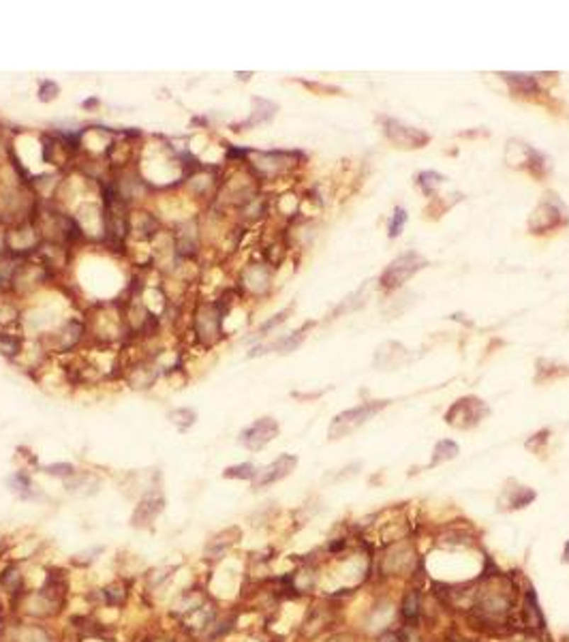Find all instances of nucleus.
I'll return each mask as SVG.
<instances>
[{
	"instance_id": "1",
	"label": "nucleus",
	"mask_w": 569,
	"mask_h": 642,
	"mask_svg": "<svg viewBox=\"0 0 569 642\" xmlns=\"http://www.w3.org/2000/svg\"><path fill=\"white\" fill-rule=\"evenodd\" d=\"M390 405V401H368L362 403L354 409H347L343 414H338L329 428H327V437L329 439H343L347 435H351L354 431H358L360 426H364L368 420H373L379 411H383Z\"/></svg>"
},
{
	"instance_id": "2",
	"label": "nucleus",
	"mask_w": 569,
	"mask_h": 642,
	"mask_svg": "<svg viewBox=\"0 0 569 642\" xmlns=\"http://www.w3.org/2000/svg\"><path fill=\"white\" fill-rule=\"evenodd\" d=\"M569 223V214L560 197L552 191L543 195V199L537 204V208L529 216V231L531 233H548L556 227H563Z\"/></svg>"
},
{
	"instance_id": "3",
	"label": "nucleus",
	"mask_w": 569,
	"mask_h": 642,
	"mask_svg": "<svg viewBox=\"0 0 569 642\" xmlns=\"http://www.w3.org/2000/svg\"><path fill=\"white\" fill-rule=\"evenodd\" d=\"M428 266V262L424 260L422 255L409 250V253H402L398 255L396 260L381 272L379 277V285L383 289H396L400 287L405 281H409L413 275H417L419 270H424Z\"/></svg>"
},
{
	"instance_id": "4",
	"label": "nucleus",
	"mask_w": 569,
	"mask_h": 642,
	"mask_svg": "<svg viewBox=\"0 0 569 642\" xmlns=\"http://www.w3.org/2000/svg\"><path fill=\"white\" fill-rule=\"evenodd\" d=\"M488 416V405L478 397H463L445 411V422L453 428H473Z\"/></svg>"
},
{
	"instance_id": "5",
	"label": "nucleus",
	"mask_w": 569,
	"mask_h": 642,
	"mask_svg": "<svg viewBox=\"0 0 569 642\" xmlns=\"http://www.w3.org/2000/svg\"><path fill=\"white\" fill-rule=\"evenodd\" d=\"M505 163L509 167L526 170L537 178H543L548 174V161L541 153H537L533 146L520 142V140H509L505 146Z\"/></svg>"
},
{
	"instance_id": "6",
	"label": "nucleus",
	"mask_w": 569,
	"mask_h": 642,
	"mask_svg": "<svg viewBox=\"0 0 569 642\" xmlns=\"http://www.w3.org/2000/svg\"><path fill=\"white\" fill-rule=\"evenodd\" d=\"M381 124H383V135L400 150H417L430 142V135L426 131L409 126L396 118H381Z\"/></svg>"
},
{
	"instance_id": "7",
	"label": "nucleus",
	"mask_w": 569,
	"mask_h": 642,
	"mask_svg": "<svg viewBox=\"0 0 569 642\" xmlns=\"http://www.w3.org/2000/svg\"><path fill=\"white\" fill-rule=\"evenodd\" d=\"M165 509V494L161 486H148L146 492L142 494V499L137 501L133 514H131V525L135 529H146L150 527L159 516L161 511Z\"/></svg>"
},
{
	"instance_id": "8",
	"label": "nucleus",
	"mask_w": 569,
	"mask_h": 642,
	"mask_svg": "<svg viewBox=\"0 0 569 642\" xmlns=\"http://www.w3.org/2000/svg\"><path fill=\"white\" fill-rule=\"evenodd\" d=\"M278 433H281V426H278V422H276L274 418H259V420H255L251 426H247V428L240 433L238 441H240L247 450L259 452V450H264L272 439H276Z\"/></svg>"
},
{
	"instance_id": "9",
	"label": "nucleus",
	"mask_w": 569,
	"mask_h": 642,
	"mask_svg": "<svg viewBox=\"0 0 569 642\" xmlns=\"http://www.w3.org/2000/svg\"><path fill=\"white\" fill-rule=\"evenodd\" d=\"M218 619V610L214 606L212 599H208L205 604H201L199 608H195L191 614H186L184 619H180L182 631L188 638H205L212 629V625Z\"/></svg>"
},
{
	"instance_id": "10",
	"label": "nucleus",
	"mask_w": 569,
	"mask_h": 642,
	"mask_svg": "<svg viewBox=\"0 0 569 642\" xmlns=\"http://www.w3.org/2000/svg\"><path fill=\"white\" fill-rule=\"evenodd\" d=\"M295 467H298V456L281 454L276 460H272L270 465H266L257 471V475L253 480V488H266L270 484H276V482L285 480Z\"/></svg>"
},
{
	"instance_id": "11",
	"label": "nucleus",
	"mask_w": 569,
	"mask_h": 642,
	"mask_svg": "<svg viewBox=\"0 0 569 642\" xmlns=\"http://www.w3.org/2000/svg\"><path fill=\"white\" fill-rule=\"evenodd\" d=\"M315 323L312 321H308V323H304L300 330H295V332H291L289 336H285V338H281V341H276V343H272V345H259V347H255L249 355L251 358H255V355H264V353H268V351H278V353H291V351H295L302 343H304V338H306V332L312 328Z\"/></svg>"
},
{
	"instance_id": "12",
	"label": "nucleus",
	"mask_w": 569,
	"mask_h": 642,
	"mask_svg": "<svg viewBox=\"0 0 569 642\" xmlns=\"http://www.w3.org/2000/svg\"><path fill=\"white\" fill-rule=\"evenodd\" d=\"M407 355H409V351L400 343L388 341V343H383L377 349V353H375V366L383 368V370H394V368H398V366L405 364Z\"/></svg>"
},
{
	"instance_id": "13",
	"label": "nucleus",
	"mask_w": 569,
	"mask_h": 642,
	"mask_svg": "<svg viewBox=\"0 0 569 642\" xmlns=\"http://www.w3.org/2000/svg\"><path fill=\"white\" fill-rule=\"evenodd\" d=\"M238 540H240V529L230 527V529H225V531H220V533H216L214 538L208 540V544L203 548V555L208 559H220Z\"/></svg>"
},
{
	"instance_id": "14",
	"label": "nucleus",
	"mask_w": 569,
	"mask_h": 642,
	"mask_svg": "<svg viewBox=\"0 0 569 642\" xmlns=\"http://www.w3.org/2000/svg\"><path fill=\"white\" fill-rule=\"evenodd\" d=\"M0 589H3V593L13 597V604L26 593V580H24L20 565L11 563L0 572Z\"/></svg>"
},
{
	"instance_id": "15",
	"label": "nucleus",
	"mask_w": 569,
	"mask_h": 642,
	"mask_svg": "<svg viewBox=\"0 0 569 642\" xmlns=\"http://www.w3.org/2000/svg\"><path fill=\"white\" fill-rule=\"evenodd\" d=\"M7 488L22 501H35L41 497L39 486L33 482V477L26 471H16L7 477Z\"/></svg>"
},
{
	"instance_id": "16",
	"label": "nucleus",
	"mask_w": 569,
	"mask_h": 642,
	"mask_svg": "<svg viewBox=\"0 0 569 642\" xmlns=\"http://www.w3.org/2000/svg\"><path fill=\"white\" fill-rule=\"evenodd\" d=\"M501 79L509 86V90L514 94H522V96H533L539 94V79L533 73H501Z\"/></svg>"
},
{
	"instance_id": "17",
	"label": "nucleus",
	"mask_w": 569,
	"mask_h": 642,
	"mask_svg": "<svg viewBox=\"0 0 569 642\" xmlns=\"http://www.w3.org/2000/svg\"><path fill=\"white\" fill-rule=\"evenodd\" d=\"M278 111V105L268 101V99H261V96H255L253 99V114L247 122L242 124H234V131H242V128L247 126H255V124H261V122H270Z\"/></svg>"
},
{
	"instance_id": "18",
	"label": "nucleus",
	"mask_w": 569,
	"mask_h": 642,
	"mask_svg": "<svg viewBox=\"0 0 569 642\" xmlns=\"http://www.w3.org/2000/svg\"><path fill=\"white\" fill-rule=\"evenodd\" d=\"M98 480L90 473H81L77 471L75 475L67 477L64 480V490L71 492V494H77V497H90L98 490Z\"/></svg>"
},
{
	"instance_id": "19",
	"label": "nucleus",
	"mask_w": 569,
	"mask_h": 642,
	"mask_svg": "<svg viewBox=\"0 0 569 642\" xmlns=\"http://www.w3.org/2000/svg\"><path fill=\"white\" fill-rule=\"evenodd\" d=\"M98 595L103 597V604H105V606L120 608V606H125L127 599H129V587H125L120 580H113V582L105 585V587L98 591Z\"/></svg>"
},
{
	"instance_id": "20",
	"label": "nucleus",
	"mask_w": 569,
	"mask_h": 642,
	"mask_svg": "<svg viewBox=\"0 0 569 642\" xmlns=\"http://www.w3.org/2000/svg\"><path fill=\"white\" fill-rule=\"evenodd\" d=\"M9 642H52V636L41 625H20Z\"/></svg>"
},
{
	"instance_id": "21",
	"label": "nucleus",
	"mask_w": 569,
	"mask_h": 642,
	"mask_svg": "<svg viewBox=\"0 0 569 642\" xmlns=\"http://www.w3.org/2000/svg\"><path fill=\"white\" fill-rule=\"evenodd\" d=\"M415 182H417V187L422 189V193H424L426 197H432V199H434L436 191L447 182V176L428 170V172H419L417 178H415Z\"/></svg>"
},
{
	"instance_id": "22",
	"label": "nucleus",
	"mask_w": 569,
	"mask_h": 642,
	"mask_svg": "<svg viewBox=\"0 0 569 642\" xmlns=\"http://www.w3.org/2000/svg\"><path fill=\"white\" fill-rule=\"evenodd\" d=\"M400 614L402 619L409 623V625H415L419 621V614H422V597H419V591L411 589L405 599H402V606H400Z\"/></svg>"
},
{
	"instance_id": "23",
	"label": "nucleus",
	"mask_w": 569,
	"mask_h": 642,
	"mask_svg": "<svg viewBox=\"0 0 569 642\" xmlns=\"http://www.w3.org/2000/svg\"><path fill=\"white\" fill-rule=\"evenodd\" d=\"M461 454V448L456 441H449V439H441L436 445H434V452H432V458H430V465L428 467H436L445 460H453Z\"/></svg>"
},
{
	"instance_id": "24",
	"label": "nucleus",
	"mask_w": 569,
	"mask_h": 642,
	"mask_svg": "<svg viewBox=\"0 0 569 642\" xmlns=\"http://www.w3.org/2000/svg\"><path fill=\"white\" fill-rule=\"evenodd\" d=\"M522 619L529 627H543V614L537 606V597L535 593L529 589L526 591V599H524V610H522Z\"/></svg>"
},
{
	"instance_id": "25",
	"label": "nucleus",
	"mask_w": 569,
	"mask_h": 642,
	"mask_svg": "<svg viewBox=\"0 0 569 642\" xmlns=\"http://www.w3.org/2000/svg\"><path fill=\"white\" fill-rule=\"evenodd\" d=\"M169 422H171L180 433H186V431L197 422V414H195V409H191V407H180V409L169 411Z\"/></svg>"
},
{
	"instance_id": "26",
	"label": "nucleus",
	"mask_w": 569,
	"mask_h": 642,
	"mask_svg": "<svg viewBox=\"0 0 569 642\" xmlns=\"http://www.w3.org/2000/svg\"><path fill=\"white\" fill-rule=\"evenodd\" d=\"M257 471H259V467H255L253 463H240V465H232V467H227L225 471H222V477L225 480H255V475H257Z\"/></svg>"
},
{
	"instance_id": "27",
	"label": "nucleus",
	"mask_w": 569,
	"mask_h": 642,
	"mask_svg": "<svg viewBox=\"0 0 569 642\" xmlns=\"http://www.w3.org/2000/svg\"><path fill=\"white\" fill-rule=\"evenodd\" d=\"M533 499H535V490H531V488H526V486H516V488H509V490H507V505H509L512 509L524 507V505H529Z\"/></svg>"
},
{
	"instance_id": "28",
	"label": "nucleus",
	"mask_w": 569,
	"mask_h": 642,
	"mask_svg": "<svg viewBox=\"0 0 569 642\" xmlns=\"http://www.w3.org/2000/svg\"><path fill=\"white\" fill-rule=\"evenodd\" d=\"M176 570H178L176 565H161V568L150 570V572L146 574V585H148V589H159V587H163V585L174 576Z\"/></svg>"
},
{
	"instance_id": "29",
	"label": "nucleus",
	"mask_w": 569,
	"mask_h": 642,
	"mask_svg": "<svg viewBox=\"0 0 569 642\" xmlns=\"http://www.w3.org/2000/svg\"><path fill=\"white\" fill-rule=\"evenodd\" d=\"M558 375H569V368L558 366L556 362H550V360H537V377H535L537 383H541L550 377H558Z\"/></svg>"
},
{
	"instance_id": "30",
	"label": "nucleus",
	"mask_w": 569,
	"mask_h": 642,
	"mask_svg": "<svg viewBox=\"0 0 569 642\" xmlns=\"http://www.w3.org/2000/svg\"><path fill=\"white\" fill-rule=\"evenodd\" d=\"M103 550H105V546H92V548L79 550V553H75V555L71 557V565H75V568H79V570L90 568V565L103 555Z\"/></svg>"
},
{
	"instance_id": "31",
	"label": "nucleus",
	"mask_w": 569,
	"mask_h": 642,
	"mask_svg": "<svg viewBox=\"0 0 569 642\" xmlns=\"http://www.w3.org/2000/svg\"><path fill=\"white\" fill-rule=\"evenodd\" d=\"M41 471H43L45 475L60 477V480H67V477H71V475H75V473H77L75 465H71V463H52V465L41 467Z\"/></svg>"
},
{
	"instance_id": "32",
	"label": "nucleus",
	"mask_w": 569,
	"mask_h": 642,
	"mask_svg": "<svg viewBox=\"0 0 569 642\" xmlns=\"http://www.w3.org/2000/svg\"><path fill=\"white\" fill-rule=\"evenodd\" d=\"M405 223H407V210L405 208H396L394 214H392V221L388 225V236L390 238H398L405 229Z\"/></svg>"
},
{
	"instance_id": "33",
	"label": "nucleus",
	"mask_w": 569,
	"mask_h": 642,
	"mask_svg": "<svg viewBox=\"0 0 569 642\" xmlns=\"http://www.w3.org/2000/svg\"><path fill=\"white\" fill-rule=\"evenodd\" d=\"M58 94H60V86H58L54 79H43V82L39 84V101L50 103V101H54Z\"/></svg>"
},
{
	"instance_id": "34",
	"label": "nucleus",
	"mask_w": 569,
	"mask_h": 642,
	"mask_svg": "<svg viewBox=\"0 0 569 642\" xmlns=\"http://www.w3.org/2000/svg\"><path fill=\"white\" fill-rule=\"evenodd\" d=\"M287 315H289V309H287V311H283V313H278V315H274L272 319H268L266 323H261V326H259V330H257V334H255V336H257V338L266 336L270 330H274L276 326H281V323L287 319Z\"/></svg>"
},
{
	"instance_id": "35",
	"label": "nucleus",
	"mask_w": 569,
	"mask_h": 642,
	"mask_svg": "<svg viewBox=\"0 0 569 642\" xmlns=\"http://www.w3.org/2000/svg\"><path fill=\"white\" fill-rule=\"evenodd\" d=\"M18 349H20V345L13 336H0V351L3 353L13 355V353H18Z\"/></svg>"
},
{
	"instance_id": "36",
	"label": "nucleus",
	"mask_w": 569,
	"mask_h": 642,
	"mask_svg": "<svg viewBox=\"0 0 569 642\" xmlns=\"http://www.w3.org/2000/svg\"><path fill=\"white\" fill-rule=\"evenodd\" d=\"M548 435H550V431H548V428L539 431L537 435H533V437H531V439L526 441V448H529V450H535V452H537V450H539V448H541V445H543V443L548 441Z\"/></svg>"
},
{
	"instance_id": "37",
	"label": "nucleus",
	"mask_w": 569,
	"mask_h": 642,
	"mask_svg": "<svg viewBox=\"0 0 569 642\" xmlns=\"http://www.w3.org/2000/svg\"><path fill=\"white\" fill-rule=\"evenodd\" d=\"M379 642H402V636L396 631H385L379 636Z\"/></svg>"
},
{
	"instance_id": "38",
	"label": "nucleus",
	"mask_w": 569,
	"mask_h": 642,
	"mask_svg": "<svg viewBox=\"0 0 569 642\" xmlns=\"http://www.w3.org/2000/svg\"><path fill=\"white\" fill-rule=\"evenodd\" d=\"M98 103H101V101H98L96 96H90V99H86V101L81 103V107H84V109H94Z\"/></svg>"
},
{
	"instance_id": "39",
	"label": "nucleus",
	"mask_w": 569,
	"mask_h": 642,
	"mask_svg": "<svg viewBox=\"0 0 569 642\" xmlns=\"http://www.w3.org/2000/svg\"><path fill=\"white\" fill-rule=\"evenodd\" d=\"M327 642H349V640H347V636H334V638H329Z\"/></svg>"
},
{
	"instance_id": "40",
	"label": "nucleus",
	"mask_w": 569,
	"mask_h": 642,
	"mask_svg": "<svg viewBox=\"0 0 569 642\" xmlns=\"http://www.w3.org/2000/svg\"><path fill=\"white\" fill-rule=\"evenodd\" d=\"M565 561H569V542L565 544Z\"/></svg>"
},
{
	"instance_id": "41",
	"label": "nucleus",
	"mask_w": 569,
	"mask_h": 642,
	"mask_svg": "<svg viewBox=\"0 0 569 642\" xmlns=\"http://www.w3.org/2000/svg\"><path fill=\"white\" fill-rule=\"evenodd\" d=\"M451 642H469V640H451Z\"/></svg>"
}]
</instances>
